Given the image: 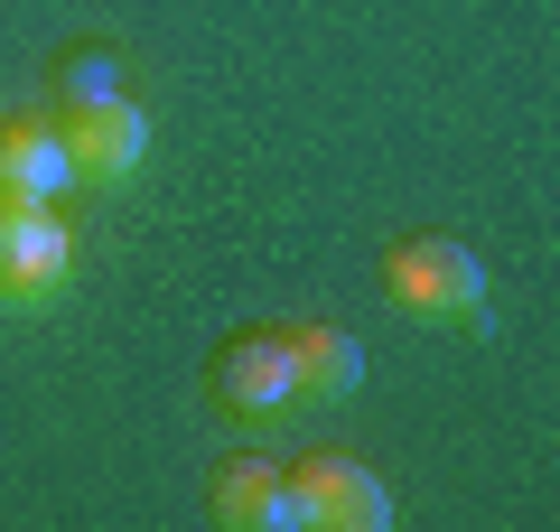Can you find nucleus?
Here are the masks:
<instances>
[{"mask_svg": "<svg viewBox=\"0 0 560 532\" xmlns=\"http://www.w3.org/2000/svg\"><path fill=\"white\" fill-rule=\"evenodd\" d=\"M57 94H66V103H103V94H121V57H113V47H75V57L57 66Z\"/></svg>", "mask_w": 560, "mask_h": 532, "instance_id": "1a4fd4ad", "label": "nucleus"}, {"mask_svg": "<svg viewBox=\"0 0 560 532\" xmlns=\"http://www.w3.org/2000/svg\"><path fill=\"white\" fill-rule=\"evenodd\" d=\"M383 290H393V309L420 317V327H486V309H495V280H486V262L467 253L458 234H411V243H393Z\"/></svg>", "mask_w": 560, "mask_h": 532, "instance_id": "f257e3e1", "label": "nucleus"}, {"mask_svg": "<svg viewBox=\"0 0 560 532\" xmlns=\"http://www.w3.org/2000/svg\"><path fill=\"white\" fill-rule=\"evenodd\" d=\"M57 140L75 159V187H131L140 159H150V113L131 94H103V103H66Z\"/></svg>", "mask_w": 560, "mask_h": 532, "instance_id": "20e7f679", "label": "nucleus"}, {"mask_svg": "<svg viewBox=\"0 0 560 532\" xmlns=\"http://www.w3.org/2000/svg\"><path fill=\"white\" fill-rule=\"evenodd\" d=\"M75 280V234L57 206H0V309H47Z\"/></svg>", "mask_w": 560, "mask_h": 532, "instance_id": "7ed1b4c3", "label": "nucleus"}, {"mask_svg": "<svg viewBox=\"0 0 560 532\" xmlns=\"http://www.w3.org/2000/svg\"><path fill=\"white\" fill-rule=\"evenodd\" d=\"M215 412L243 420V430H271V420L300 412V365H290V336L261 327V336H234L215 355Z\"/></svg>", "mask_w": 560, "mask_h": 532, "instance_id": "39448f33", "label": "nucleus"}, {"mask_svg": "<svg viewBox=\"0 0 560 532\" xmlns=\"http://www.w3.org/2000/svg\"><path fill=\"white\" fill-rule=\"evenodd\" d=\"M290 365H300V402H355L364 393V346L327 317H290Z\"/></svg>", "mask_w": 560, "mask_h": 532, "instance_id": "0eeeda50", "label": "nucleus"}, {"mask_svg": "<svg viewBox=\"0 0 560 532\" xmlns=\"http://www.w3.org/2000/svg\"><path fill=\"white\" fill-rule=\"evenodd\" d=\"M75 197V159H66L57 122L10 113L0 122V206H66Z\"/></svg>", "mask_w": 560, "mask_h": 532, "instance_id": "423d86ee", "label": "nucleus"}, {"mask_svg": "<svg viewBox=\"0 0 560 532\" xmlns=\"http://www.w3.org/2000/svg\"><path fill=\"white\" fill-rule=\"evenodd\" d=\"M215 523L224 532H300L290 523V467H271V458H224L215 467Z\"/></svg>", "mask_w": 560, "mask_h": 532, "instance_id": "6e6552de", "label": "nucleus"}, {"mask_svg": "<svg viewBox=\"0 0 560 532\" xmlns=\"http://www.w3.org/2000/svg\"><path fill=\"white\" fill-rule=\"evenodd\" d=\"M290 523L300 532H383L393 523V486H383L364 458L318 449L290 467Z\"/></svg>", "mask_w": 560, "mask_h": 532, "instance_id": "f03ea898", "label": "nucleus"}]
</instances>
